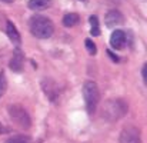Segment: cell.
Wrapping results in <instances>:
<instances>
[{
  "label": "cell",
  "instance_id": "obj_1",
  "mask_svg": "<svg viewBox=\"0 0 147 143\" xmlns=\"http://www.w3.org/2000/svg\"><path fill=\"white\" fill-rule=\"evenodd\" d=\"M29 27H30L32 35L37 39H49L54 32V26L51 20L42 14L32 16L29 20Z\"/></svg>",
  "mask_w": 147,
  "mask_h": 143
},
{
  "label": "cell",
  "instance_id": "obj_2",
  "mask_svg": "<svg viewBox=\"0 0 147 143\" xmlns=\"http://www.w3.org/2000/svg\"><path fill=\"white\" fill-rule=\"evenodd\" d=\"M127 113V103L123 99H110L103 106V116L109 122H117Z\"/></svg>",
  "mask_w": 147,
  "mask_h": 143
},
{
  "label": "cell",
  "instance_id": "obj_3",
  "mask_svg": "<svg viewBox=\"0 0 147 143\" xmlns=\"http://www.w3.org/2000/svg\"><path fill=\"white\" fill-rule=\"evenodd\" d=\"M83 96H84L87 110L90 113H94V110L97 109L98 102H100V90H98L97 85L92 80L86 82L83 86Z\"/></svg>",
  "mask_w": 147,
  "mask_h": 143
},
{
  "label": "cell",
  "instance_id": "obj_4",
  "mask_svg": "<svg viewBox=\"0 0 147 143\" xmlns=\"http://www.w3.org/2000/svg\"><path fill=\"white\" fill-rule=\"evenodd\" d=\"M9 112V116L10 119L22 129H29L30 125H32V120H30V116L29 113L26 112V109L23 106H19V104H11L9 106L7 109Z\"/></svg>",
  "mask_w": 147,
  "mask_h": 143
},
{
  "label": "cell",
  "instance_id": "obj_5",
  "mask_svg": "<svg viewBox=\"0 0 147 143\" xmlns=\"http://www.w3.org/2000/svg\"><path fill=\"white\" fill-rule=\"evenodd\" d=\"M123 22H124V17H123L121 12H119V10H116V9L109 10V12L106 13V16H104V23H106V26L110 27V29L123 24Z\"/></svg>",
  "mask_w": 147,
  "mask_h": 143
},
{
  "label": "cell",
  "instance_id": "obj_6",
  "mask_svg": "<svg viewBox=\"0 0 147 143\" xmlns=\"http://www.w3.org/2000/svg\"><path fill=\"white\" fill-rule=\"evenodd\" d=\"M120 143H140V133L136 127H124L120 133Z\"/></svg>",
  "mask_w": 147,
  "mask_h": 143
},
{
  "label": "cell",
  "instance_id": "obj_7",
  "mask_svg": "<svg viewBox=\"0 0 147 143\" xmlns=\"http://www.w3.org/2000/svg\"><path fill=\"white\" fill-rule=\"evenodd\" d=\"M42 89L46 93V96L49 97V100H51V102H54L59 97V86H57V83L53 79H49V77L47 79H43Z\"/></svg>",
  "mask_w": 147,
  "mask_h": 143
},
{
  "label": "cell",
  "instance_id": "obj_8",
  "mask_svg": "<svg viewBox=\"0 0 147 143\" xmlns=\"http://www.w3.org/2000/svg\"><path fill=\"white\" fill-rule=\"evenodd\" d=\"M23 59H24L23 52L19 47H16L14 52H13L11 59H10V64H9L10 69H11L13 72H22V69H23Z\"/></svg>",
  "mask_w": 147,
  "mask_h": 143
},
{
  "label": "cell",
  "instance_id": "obj_9",
  "mask_svg": "<svg viewBox=\"0 0 147 143\" xmlns=\"http://www.w3.org/2000/svg\"><path fill=\"white\" fill-rule=\"evenodd\" d=\"M124 43H126L124 32H121V30H114V32L111 33V36H110V45H111V47L119 50V49H121L124 46Z\"/></svg>",
  "mask_w": 147,
  "mask_h": 143
},
{
  "label": "cell",
  "instance_id": "obj_10",
  "mask_svg": "<svg viewBox=\"0 0 147 143\" xmlns=\"http://www.w3.org/2000/svg\"><path fill=\"white\" fill-rule=\"evenodd\" d=\"M6 30H7V36H9V39H10L14 45H19V43H20V35H19L16 26H14L11 22H7Z\"/></svg>",
  "mask_w": 147,
  "mask_h": 143
},
{
  "label": "cell",
  "instance_id": "obj_11",
  "mask_svg": "<svg viewBox=\"0 0 147 143\" xmlns=\"http://www.w3.org/2000/svg\"><path fill=\"white\" fill-rule=\"evenodd\" d=\"M51 1L53 0H29L27 1V6L32 10H45V9L49 7Z\"/></svg>",
  "mask_w": 147,
  "mask_h": 143
},
{
  "label": "cell",
  "instance_id": "obj_12",
  "mask_svg": "<svg viewBox=\"0 0 147 143\" xmlns=\"http://www.w3.org/2000/svg\"><path fill=\"white\" fill-rule=\"evenodd\" d=\"M77 22H79V16H77L76 13H69V14H66V16L63 17V24H64L66 27H71V26H74Z\"/></svg>",
  "mask_w": 147,
  "mask_h": 143
},
{
  "label": "cell",
  "instance_id": "obj_13",
  "mask_svg": "<svg viewBox=\"0 0 147 143\" xmlns=\"http://www.w3.org/2000/svg\"><path fill=\"white\" fill-rule=\"evenodd\" d=\"M4 143H30V139L24 135H16V136L9 138Z\"/></svg>",
  "mask_w": 147,
  "mask_h": 143
},
{
  "label": "cell",
  "instance_id": "obj_14",
  "mask_svg": "<svg viewBox=\"0 0 147 143\" xmlns=\"http://www.w3.org/2000/svg\"><path fill=\"white\" fill-rule=\"evenodd\" d=\"M6 90H7V79L4 72H0V97L6 93Z\"/></svg>",
  "mask_w": 147,
  "mask_h": 143
},
{
  "label": "cell",
  "instance_id": "obj_15",
  "mask_svg": "<svg viewBox=\"0 0 147 143\" xmlns=\"http://www.w3.org/2000/svg\"><path fill=\"white\" fill-rule=\"evenodd\" d=\"M86 47H87V50L92 53V54H96V52H97V47H96V45L92 42V39H86Z\"/></svg>",
  "mask_w": 147,
  "mask_h": 143
},
{
  "label": "cell",
  "instance_id": "obj_16",
  "mask_svg": "<svg viewBox=\"0 0 147 143\" xmlns=\"http://www.w3.org/2000/svg\"><path fill=\"white\" fill-rule=\"evenodd\" d=\"M89 22H90L92 27H98V19H97V16H90Z\"/></svg>",
  "mask_w": 147,
  "mask_h": 143
},
{
  "label": "cell",
  "instance_id": "obj_17",
  "mask_svg": "<svg viewBox=\"0 0 147 143\" xmlns=\"http://www.w3.org/2000/svg\"><path fill=\"white\" fill-rule=\"evenodd\" d=\"M142 76H143V82H147V64H143L142 67Z\"/></svg>",
  "mask_w": 147,
  "mask_h": 143
},
{
  "label": "cell",
  "instance_id": "obj_18",
  "mask_svg": "<svg viewBox=\"0 0 147 143\" xmlns=\"http://www.w3.org/2000/svg\"><path fill=\"white\" fill-rule=\"evenodd\" d=\"M107 54H109V56H110V59H111V60H114V62H119V60H120V59H119V56H117V54H114L111 50H107Z\"/></svg>",
  "mask_w": 147,
  "mask_h": 143
},
{
  "label": "cell",
  "instance_id": "obj_19",
  "mask_svg": "<svg viewBox=\"0 0 147 143\" xmlns=\"http://www.w3.org/2000/svg\"><path fill=\"white\" fill-rule=\"evenodd\" d=\"M98 35H100L98 27H92V36H98Z\"/></svg>",
  "mask_w": 147,
  "mask_h": 143
},
{
  "label": "cell",
  "instance_id": "obj_20",
  "mask_svg": "<svg viewBox=\"0 0 147 143\" xmlns=\"http://www.w3.org/2000/svg\"><path fill=\"white\" fill-rule=\"evenodd\" d=\"M0 133H6V129H4L1 125H0Z\"/></svg>",
  "mask_w": 147,
  "mask_h": 143
},
{
  "label": "cell",
  "instance_id": "obj_21",
  "mask_svg": "<svg viewBox=\"0 0 147 143\" xmlns=\"http://www.w3.org/2000/svg\"><path fill=\"white\" fill-rule=\"evenodd\" d=\"M1 1H4V3H11L13 0H1Z\"/></svg>",
  "mask_w": 147,
  "mask_h": 143
}]
</instances>
